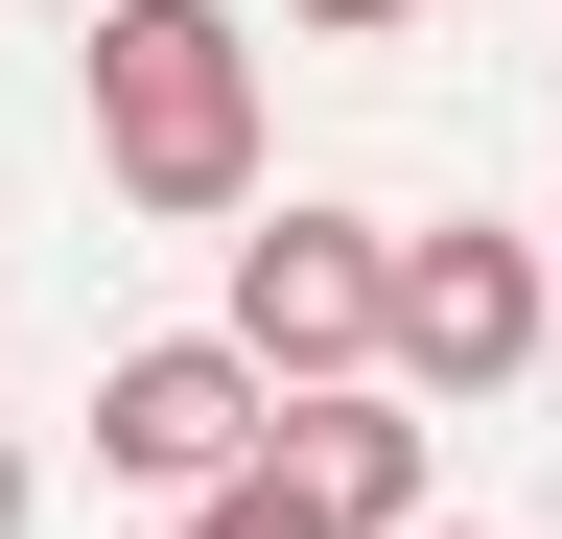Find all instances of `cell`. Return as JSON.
I'll use <instances>...</instances> for the list:
<instances>
[{
  "label": "cell",
  "mask_w": 562,
  "mask_h": 539,
  "mask_svg": "<svg viewBox=\"0 0 562 539\" xmlns=\"http://www.w3.org/2000/svg\"><path fill=\"white\" fill-rule=\"evenodd\" d=\"M70 71H94V188L117 212H165V235L258 212V24L235 0H94Z\"/></svg>",
  "instance_id": "6da1fadb"
},
{
  "label": "cell",
  "mask_w": 562,
  "mask_h": 539,
  "mask_svg": "<svg viewBox=\"0 0 562 539\" xmlns=\"http://www.w3.org/2000/svg\"><path fill=\"white\" fill-rule=\"evenodd\" d=\"M375 328H398V212H258L235 235V352L258 398H328V375H375Z\"/></svg>",
  "instance_id": "7a4b0ae2"
},
{
  "label": "cell",
  "mask_w": 562,
  "mask_h": 539,
  "mask_svg": "<svg viewBox=\"0 0 562 539\" xmlns=\"http://www.w3.org/2000/svg\"><path fill=\"white\" fill-rule=\"evenodd\" d=\"M539 328H562V258L492 235V212H446V235H398V328H375V375H398V398H516Z\"/></svg>",
  "instance_id": "3957f363"
},
{
  "label": "cell",
  "mask_w": 562,
  "mask_h": 539,
  "mask_svg": "<svg viewBox=\"0 0 562 539\" xmlns=\"http://www.w3.org/2000/svg\"><path fill=\"white\" fill-rule=\"evenodd\" d=\"M258 423H281V398H258V352H235V328H140V352H94V469H117V493H235V469H258Z\"/></svg>",
  "instance_id": "277c9868"
},
{
  "label": "cell",
  "mask_w": 562,
  "mask_h": 539,
  "mask_svg": "<svg viewBox=\"0 0 562 539\" xmlns=\"http://www.w3.org/2000/svg\"><path fill=\"white\" fill-rule=\"evenodd\" d=\"M258 469H281V493H305L328 539H422V516H446V446H422V398H398V375H328V398H281V423H258Z\"/></svg>",
  "instance_id": "5b68a950"
},
{
  "label": "cell",
  "mask_w": 562,
  "mask_h": 539,
  "mask_svg": "<svg viewBox=\"0 0 562 539\" xmlns=\"http://www.w3.org/2000/svg\"><path fill=\"white\" fill-rule=\"evenodd\" d=\"M165 539H328V516H305V493H281V469H235V493H188Z\"/></svg>",
  "instance_id": "8992f818"
},
{
  "label": "cell",
  "mask_w": 562,
  "mask_h": 539,
  "mask_svg": "<svg viewBox=\"0 0 562 539\" xmlns=\"http://www.w3.org/2000/svg\"><path fill=\"white\" fill-rule=\"evenodd\" d=\"M281 24H305V47H375V24H422V0H281Z\"/></svg>",
  "instance_id": "52a82bcc"
},
{
  "label": "cell",
  "mask_w": 562,
  "mask_h": 539,
  "mask_svg": "<svg viewBox=\"0 0 562 539\" xmlns=\"http://www.w3.org/2000/svg\"><path fill=\"white\" fill-rule=\"evenodd\" d=\"M24 516H47V493H24V446H0V539H24Z\"/></svg>",
  "instance_id": "ba28073f"
},
{
  "label": "cell",
  "mask_w": 562,
  "mask_h": 539,
  "mask_svg": "<svg viewBox=\"0 0 562 539\" xmlns=\"http://www.w3.org/2000/svg\"><path fill=\"white\" fill-rule=\"evenodd\" d=\"M422 539H492V516H422Z\"/></svg>",
  "instance_id": "9c48e42d"
},
{
  "label": "cell",
  "mask_w": 562,
  "mask_h": 539,
  "mask_svg": "<svg viewBox=\"0 0 562 539\" xmlns=\"http://www.w3.org/2000/svg\"><path fill=\"white\" fill-rule=\"evenodd\" d=\"M539 258H562V188H539Z\"/></svg>",
  "instance_id": "30bf717a"
},
{
  "label": "cell",
  "mask_w": 562,
  "mask_h": 539,
  "mask_svg": "<svg viewBox=\"0 0 562 539\" xmlns=\"http://www.w3.org/2000/svg\"><path fill=\"white\" fill-rule=\"evenodd\" d=\"M47 24H94V0H47Z\"/></svg>",
  "instance_id": "8fae6325"
}]
</instances>
